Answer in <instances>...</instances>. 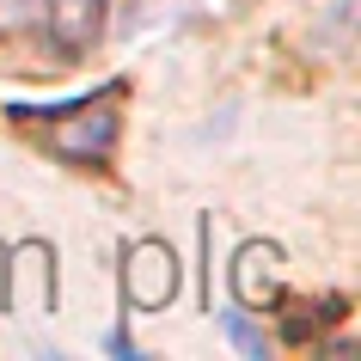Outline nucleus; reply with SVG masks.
<instances>
[{
    "label": "nucleus",
    "mask_w": 361,
    "mask_h": 361,
    "mask_svg": "<svg viewBox=\"0 0 361 361\" xmlns=\"http://www.w3.org/2000/svg\"><path fill=\"white\" fill-rule=\"evenodd\" d=\"M56 116L61 123L49 129V147L68 153V159H86V166H104L116 147V129H123V92H92L74 111H56Z\"/></svg>",
    "instance_id": "f257e3e1"
},
{
    "label": "nucleus",
    "mask_w": 361,
    "mask_h": 361,
    "mask_svg": "<svg viewBox=\"0 0 361 361\" xmlns=\"http://www.w3.org/2000/svg\"><path fill=\"white\" fill-rule=\"evenodd\" d=\"M123 294H129L135 312H159V306L178 294V257H171L166 239H135L129 264H123Z\"/></svg>",
    "instance_id": "f03ea898"
},
{
    "label": "nucleus",
    "mask_w": 361,
    "mask_h": 361,
    "mask_svg": "<svg viewBox=\"0 0 361 361\" xmlns=\"http://www.w3.org/2000/svg\"><path fill=\"white\" fill-rule=\"evenodd\" d=\"M104 19H111V0H43V25L61 56H86L104 37Z\"/></svg>",
    "instance_id": "7ed1b4c3"
},
{
    "label": "nucleus",
    "mask_w": 361,
    "mask_h": 361,
    "mask_svg": "<svg viewBox=\"0 0 361 361\" xmlns=\"http://www.w3.org/2000/svg\"><path fill=\"white\" fill-rule=\"evenodd\" d=\"M233 288H239V300H245V306L276 300V288H282V251H276V245H245V251H239V264H233Z\"/></svg>",
    "instance_id": "20e7f679"
},
{
    "label": "nucleus",
    "mask_w": 361,
    "mask_h": 361,
    "mask_svg": "<svg viewBox=\"0 0 361 361\" xmlns=\"http://www.w3.org/2000/svg\"><path fill=\"white\" fill-rule=\"evenodd\" d=\"M221 324H227V337L239 343L245 355H264V331H251V324H245V312H239V306H233V312H227V319H221Z\"/></svg>",
    "instance_id": "39448f33"
}]
</instances>
